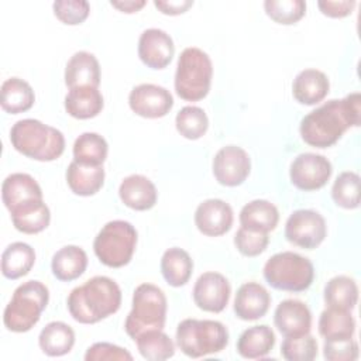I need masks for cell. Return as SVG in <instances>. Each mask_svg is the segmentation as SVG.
Returning a JSON list of instances; mask_svg holds the SVG:
<instances>
[{
	"instance_id": "1",
	"label": "cell",
	"mask_w": 361,
	"mask_h": 361,
	"mask_svg": "<svg viewBox=\"0 0 361 361\" xmlns=\"http://www.w3.org/2000/svg\"><path fill=\"white\" fill-rule=\"evenodd\" d=\"M361 123V94L350 93L343 99H331L306 114L300 121L302 140L310 147L334 145L350 127Z\"/></svg>"
},
{
	"instance_id": "2",
	"label": "cell",
	"mask_w": 361,
	"mask_h": 361,
	"mask_svg": "<svg viewBox=\"0 0 361 361\" xmlns=\"http://www.w3.org/2000/svg\"><path fill=\"white\" fill-rule=\"evenodd\" d=\"M71 316L82 324L97 323L121 306V289L109 276H93L73 288L66 299Z\"/></svg>"
},
{
	"instance_id": "3",
	"label": "cell",
	"mask_w": 361,
	"mask_h": 361,
	"mask_svg": "<svg viewBox=\"0 0 361 361\" xmlns=\"http://www.w3.org/2000/svg\"><path fill=\"white\" fill-rule=\"evenodd\" d=\"M10 142L20 154L41 162L55 161L65 151L63 134L35 118L18 120L10 130Z\"/></svg>"
},
{
	"instance_id": "4",
	"label": "cell",
	"mask_w": 361,
	"mask_h": 361,
	"mask_svg": "<svg viewBox=\"0 0 361 361\" xmlns=\"http://www.w3.org/2000/svg\"><path fill=\"white\" fill-rule=\"evenodd\" d=\"M49 300L48 288L39 281H27L18 285L4 309L3 323L7 330L25 333L39 320Z\"/></svg>"
},
{
	"instance_id": "5",
	"label": "cell",
	"mask_w": 361,
	"mask_h": 361,
	"mask_svg": "<svg viewBox=\"0 0 361 361\" xmlns=\"http://www.w3.org/2000/svg\"><path fill=\"white\" fill-rule=\"evenodd\" d=\"M213 65L210 56L196 47L185 48L179 58L175 72V92L186 102H199L210 90Z\"/></svg>"
},
{
	"instance_id": "6",
	"label": "cell",
	"mask_w": 361,
	"mask_h": 361,
	"mask_svg": "<svg viewBox=\"0 0 361 361\" xmlns=\"http://www.w3.org/2000/svg\"><path fill=\"white\" fill-rule=\"evenodd\" d=\"M168 302L164 290L152 283H141L133 293V307L124 322L126 333L135 340L148 330H162Z\"/></svg>"
},
{
	"instance_id": "7",
	"label": "cell",
	"mask_w": 361,
	"mask_h": 361,
	"mask_svg": "<svg viewBox=\"0 0 361 361\" xmlns=\"http://www.w3.org/2000/svg\"><path fill=\"white\" fill-rule=\"evenodd\" d=\"M176 344L190 358L220 353L228 344V331L217 320L185 319L176 327Z\"/></svg>"
},
{
	"instance_id": "8",
	"label": "cell",
	"mask_w": 361,
	"mask_h": 361,
	"mask_svg": "<svg viewBox=\"0 0 361 361\" xmlns=\"http://www.w3.org/2000/svg\"><path fill=\"white\" fill-rule=\"evenodd\" d=\"M262 274L267 283L274 289L303 292L314 279V267L306 257L293 251H282L265 262Z\"/></svg>"
},
{
	"instance_id": "9",
	"label": "cell",
	"mask_w": 361,
	"mask_h": 361,
	"mask_svg": "<svg viewBox=\"0 0 361 361\" xmlns=\"http://www.w3.org/2000/svg\"><path fill=\"white\" fill-rule=\"evenodd\" d=\"M137 245V230L126 220L106 223L93 241V251L99 261L110 268L127 265Z\"/></svg>"
},
{
	"instance_id": "10",
	"label": "cell",
	"mask_w": 361,
	"mask_h": 361,
	"mask_svg": "<svg viewBox=\"0 0 361 361\" xmlns=\"http://www.w3.org/2000/svg\"><path fill=\"white\" fill-rule=\"evenodd\" d=\"M327 234L324 217L312 209L295 210L285 223V237L293 245L313 250L319 247Z\"/></svg>"
},
{
	"instance_id": "11",
	"label": "cell",
	"mask_w": 361,
	"mask_h": 361,
	"mask_svg": "<svg viewBox=\"0 0 361 361\" xmlns=\"http://www.w3.org/2000/svg\"><path fill=\"white\" fill-rule=\"evenodd\" d=\"M333 172L331 162L320 154H299L290 164L289 176L293 186L300 190L310 192L323 188Z\"/></svg>"
},
{
	"instance_id": "12",
	"label": "cell",
	"mask_w": 361,
	"mask_h": 361,
	"mask_svg": "<svg viewBox=\"0 0 361 361\" xmlns=\"http://www.w3.org/2000/svg\"><path fill=\"white\" fill-rule=\"evenodd\" d=\"M251 171L248 154L237 145H226L220 148L213 158V175L223 186L241 185Z\"/></svg>"
},
{
	"instance_id": "13",
	"label": "cell",
	"mask_w": 361,
	"mask_h": 361,
	"mask_svg": "<svg viewBox=\"0 0 361 361\" xmlns=\"http://www.w3.org/2000/svg\"><path fill=\"white\" fill-rule=\"evenodd\" d=\"M128 104L137 116L144 118H161L173 107V97L169 90L162 86L141 83L131 89Z\"/></svg>"
},
{
	"instance_id": "14",
	"label": "cell",
	"mask_w": 361,
	"mask_h": 361,
	"mask_svg": "<svg viewBox=\"0 0 361 361\" xmlns=\"http://www.w3.org/2000/svg\"><path fill=\"white\" fill-rule=\"evenodd\" d=\"M231 286L227 278L219 272L202 274L193 286L195 305L210 313H220L226 309L230 300Z\"/></svg>"
},
{
	"instance_id": "15",
	"label": "cell",
	"mask_w": 361,
	"mask_h": 361,
	"mask_svg": "<svg viewBox=\"0 0 361 361\" xmlns=\"http://www.w3.org/2000/svg\"><path fill=\"white\" fill-rule=\"evenodd\" d=\"M175 54V45L168 32L159 28H147L138 39V56L151 69L166 68Z\"/></svg>"
},
{
	"instance_id": "16",
	"label": "cell",
	"mask_w": 361,
	"mask_h": 361,
	"mask_svg": "<svg viewBox=\"0 0 361 361\" xmlns=\"http://www.w3.org/2000/svg\"><path fill=\"white\" fill-rule=\"evenodd\" d=\"M233 209L221 199H207L202 202L195 212V224L197 230L207 237L226 234L233 226Z\"/></svg>"
},
{
	"instance_id": "17",
	"label": "cell",
	"mask_w": 361,
	"mask_h": 361,
	"mask_svg": "<svg viewBox=\"0 0 361 361\" xmlns=\"http://www.w3.org/2000/svg\"><path fill=\"white\" fill-rule=\"evenodd\" d=\"M274 323L285 337L305 336L312 327V313L306 303L298 299H285L274 312Z\"/></svg>"
},
{
	"instance_id": "18",
	"label": "cell",
	"mask_w": 361,
	"mask_h": 361,
	"mask_svg": "<svg viewBox=\"0 0 361 361\" xmlns=\"http://www.w3.org/2000/svg\"><path fill=\"white\" fill-rule=\"evenodd\" d=\"M1 200L7 210L13 212L24 204L42 200V190L31 175L16 172L3 180Z\"/></svg>"
},
{
	"instance_id": "19",
	"label": "cell",
	"mask_w": 361,
	"mask_h": 361,
	"mask_svg": "<svg viewBox=\"0 0 361 361\" xmlns=\"http://www.w3.org/2000/svg\"><path fill=\"white\" fill-rule=\"evenodd\" d=\"M271 305V295L258 282L243 283L234 298V313L245 322L258 320L265 316Z\"/></svg>"
},
{
	"instance_id": "20",
	"label": "cell",
	"mask_w": 361,
	"mask_h": 361,
	"mask_svg": "<svg viewBox=\"0 0 361 361\" xmlns=\"http://www.w3.org/2000/svg\"><path fill=\"white\" fill-rule=\"evenodd\" d=\"M118 196L127 207L142 212L155 206L158 192L149 178L140 173H133L121 180Z\"/></svg>"
},
{
	"instance_id": "21",
	"label": "cell",
	"mask_w": 361,
	"mask_h": 361,
	"mask_svg": "<svg viewBox=\"0 0 361 361\" xmlns=\"http://www.w3.org/2000/svg\"><path fill=\"white\" fill-rule=\"evenodd\" d=\"M65 85L73 87H99L100 65L97 58L87 51L75 52L65 68Z\"/></svg>"
},
{
	"instance_id": "22",
	"label": "cell",
	"mask_w": 361,
	"mask_h": 361,
	"mask_svg": "<svg viewBox=\"0 0 361 361\" xmlns=\"http://www.w3.org/2000/svg\"><path fill=\"white\" fill-rule=\"evenodd\" d=\"M330 90V82L319 69L300 71L292 83V94L300 104L313 106L322 102Z\"/></svg>"
},
{
	"instance_id": "23",
	"label": "cell",
	"mask_w": 361,
	"mask_h": 361,
	"mask_svg": "<svg viewBox=\"0 0 361 361\" xmlns=\"http://www.w3.org/2000/svg\"><path fill=\"white\" fill-rule=\"evenodd\" d=\"M66 183L75 195H96L104 185L103 165H85L72 161L66 169Z\"/></svg>"
},
{
	"instance_id": "24",
	"label": "cell",
	"mask_w": 361,
	"mask_h": 361,
	"mask_svg": "<svg viewBox=\"0 0 361 361\" xmlns=\"http://www.w3.org/2000/svg\"><path fill=\"white\" fill-rule=\"evenodd\" d=\"M65 110L69 116L87 120L96 117L104 106L103 96L97 87H73L65 96Z\"/></svg>"
},
{
	"instance_id": "25",
	"label": "cell",
	"mask_w": 361,
	"mask_h": 361,
	"mask_svg": "<svg viewBox=\"0 0 361 361\" xmlns=\"http://www.w3.org/2000/svg\"><path fill=\"white\" fill-rule=\"evenodd\" d=\"M87 267V255L78 245H65L59 248L51 261V269L56 279L71 282L78 279Z\"/></svg>"
},
{
	"instance_id": "26",
	"label": "cell",
	"mask_w": 361,
	"mask_h": 361,
	"mask_svg": "<svg viewBox=\"0 0 361 361\" xmlns=\"http://www.w3.org/2000/svg\"><path fill=\"white\" fill-rule=\"evenodd\" d=\"M275 345V334L267 324H258L244 330L237 340V353L243 358L255 360L265 357Z\"/></svg>"
},
{
	"instance_id": "27",
	"label": "cell",
	"mask_w": 361,
	"mask_h": 361,
	"mask_svg": "<svg viewBox=\"0 0 361 361\" xmlns=\"http://www.w3.org/2000/svg\"><path fill=\"white\" fill-rule=\"evenodd\" d=\"M279 221V212L276 206L264 199H255L247 203L240 212L241 227L269 233Z\"/></svg>"
},
{
	"instance_id": "28",
	"label": "cell",
	"mask_w": 361,
	"mask_h": 361,
	"mask_svg": "<svg viewBox=\"0 0 361 361\" xmlns=\"http://www.w3.org/2000/svg\"><path fill=\"white\" fill-rule=\"evenodd\" d=\"M35 102V94L28 82L20 78H8L1 83L0 104L10 114L30 110Z\"/></svg>"
},
{
	"instance_id": "29",
	"label": "cell",
	"mask_w": 361,
	"mask_h": 361,
	"mask_svg": "<svg viewBox=\"0 0 361 361\" xmlns=\"http://www.w3.org/2000/svg\"><path fill=\"white\" fill-rule=\"evenodd\" d=\"M193 272V261L190 255L179 248H168L161 258V274L168 285L179 288L188 283Z\"/></svg>"
},
{
	"instance_id": "30",
	"label": "cell",
	"mask_w": 361,
	"mask_h": 361,
	"mask_svg": "<svg viewBox=\"0 0 361 361\" xmlns=\"http://www.w3.org/2000/svg\"><path fill=\"white\" fill-rule=\"evenodd\" d=\"M39 348L49 357L68 354L75 344L73 329L63 322H51L39 333Z\"/></svg>"
},
{
	"instance_id": "31",
	"label": "cell",
	"mask_w": 361,
	"mask_h": 361,
	"mask_svg": "<svg viewBox=\"0 0 361 361\" xmlns=\"http://www.w3.org/2000/svg\"><path fill=\"white\" fill-rule=\"evenodd\" d=\"M34 262L35 251L30 244L11 243L1 254V274L7 279H18L31 271Z\"/></svg>"
},
{
	"instance_id": "32",
	"label": "cell",
	"mask_w": 361,
	"mask_h": 361,
	"mask_svg": "<svg viewBox=\"0 0 361 361\" xmlns=\"http://www.w3.org/2000/svg\"><path fill=\"white\" fill-rule=\"evenodd\" d=\"M16 230L24 234H37L45 230L51 221L49 207L44 200L32 202L10 212Z\"/></svg>"
},
{
	"instance_id": "33",
	"label": "cell",
	"mask_w": 361,
	"mask_h": 361,
	"mask_svg": "<svg viewBox=\"0 0 361 361\" xmlns=\"http://www.w3.org/2000/svg\"><path fill=\"white\" fill-rule=\"evenodd\" d=\"M324 302L327 307L353 310L358 302V286L347 275H337L329 279L324 286Z\"/></svg>"
},
{
	"instance_id": "34",
	"label": "cell",
	"mask_w": 361,
	"mask_h": 361,
	"mask_svg": "<svg viewBox=\"0 0 361 361\" xmlns=\"http://www.w3.org/2000/svg\"><path fill=\"white\" fill-rule=\"evenodd\" d=\"M319 333L324 338H347L355 333L351 310L326 307L319 317Z\"/></svg>"
},
{
	"instance_id": "35",
	"label": "cell",
	"mask_w": 361,
	"mask_h": 361,
	"mask_svg": "<svg viewBox=\"0 0 361 361\" xmlns=\"http://www.w3.org/2000/svg\"><path fill=\"white\" fill-rule=\"evenodd\" d=\"M134 341L141 357L149 361L168 360L175 354L173 341L162 330L144 331Z\"/></svg>"
},
{
	"instance_id": "36",
	"label": "cell",
	"mask_w": 361,
	"mask_h": 361,
	"mask_svg": "<svg viewBox=\"0 0 361 361\" xmlns=\"http://www.w3.org/2000/svg\"><path fill=\"white\" fill-rule=\"evenodd\" d=\"M107 152V141L97 133H83L73 142V161L85 165H103Z\"/></svg>"
},
{
	"instance_id": "37",
	"label": "cell",
	"mask_w": 361,
	"mask_h": 361,
	"mask_svg": "<svg viewBox=\"0 0 361 361\" xmlns=\"http://www.w3.org/2000/svg\"><path fill=\"white\" fill-rule=\"evenodd\" d=\"M175 126L182 137L188 140H199L209 128V118L203 109L197 106H185L178 111Z\"/></svg>"
},
{
	"instance_id": "38",
	"label": "cell",
	"mask_w": 361,
	"mask_h": 361,
	"mask_svg": "<svg viewBox=\"0 0 361 361\" xmlns=\"http://www.w3.org/2000/svg\"><path fill=\"white\" fill-rule=\"evenodd\" d=\"M334 203L343 209H357L360 206V176L353 171L341 172L331 188Z\"/></svg>"
},
{
	"instance_id": "39",
	"label": "cell",
	"mask_w": 361,
	"mask_h": 361,
	"mask_svg": "<svg viewBox=\"0 0 361 361\" xmlns=\"http://www.w3.org/2000/svg\"><path fill=\"white\" fill-rule=\"evenodd\" d=\"M264 8L275 23L290 25L305 16L306 3L303 0H267L264 1Z\"/></svg>"
},
{
	"instance_id": "40",
	"label": "cell",
	"mask_w": 361,
	"mask_h": 361,
	"mask_svg": "<svg viewBox=\"0 0 361 361\" xmlns=\"http://www.w3.org/2000/svg\"><path fill=\"white\" fill-rule=\"evenodd\" d=\"M281 354L288 361H312L317 357V341L309 333L299 337H285Z\"/></svg>"
},
{
	"instance_id": "41",
	"label": "cell",
	"mask_w": 361,
	"mask_h": 361,
	"mask_svg": "<svg viewBox=\"0 0 361 361\" xmlns=\"http://www.w3.org/2000/svg\"><path fill=\"white\" fill-rule=\"evenodd\" d=\"M269 243L268 233L240 227L234 235V245L244 257H257L262 254Z\"/></svg>"
},
{
	"instance_id": "42",
	"label": "cell",
	"mask_w": 361,
	"mask_h": 361,
	"mask_svg": "<svg viewBox=\"0 0 361 361\" xmlns=\"http://www.w3.org/2000/svg\"><path fill=\"white\" fill-rule=\"evenodd\" d=\"M52 8L55 17L66 25L82 24L90 13V4L86 0H58Z\"/></svg>"
},
{
	"instance_id": "43",
	"label": "cell",
	"mask_w": 361,
	"mask_h": 361,
	"mask_svg": "<svg viewBox=\"0 0 361 361\" xmlns=\"http://www.w3.org/2000/svg\"><path fill=\"white\" fill-rule=\"evenodd\" d=\"M323 355L329 361H354L358 358V343L353 337L324 338Z\"/></svg>"
},
{
	"instance_id": "44",
	"label": "cell",
	"mask_w": 361,
	"mask_h": 361,
	"mask_svg": "<svg viewBox=\"0 0 361 361\" xmlns=\"http://www.w3.org/2000/svg\"><path fill=\"white\" fill-rule=\"evenodd\" d=\"M86 361H131L133 355L123 347L111 343L100 341L92 344L85 354Z\"/></svg>"
},
{
	"instance_id": "45",
	"label": "cell",
	"mask_w": 361,
	"mask_h": 361,
	"mask_svg": "<svg viewBox=\"0 0 361 361\" xmlns=\"http://www.w3.org/2000/svg\"><path fill=\"white\" fill-rule=\"evenodd\" d=\"M354 0H340V1H330V0H320L317 1V7L320 11L331 18H343L353 13L355 7Z\"/></svg>"
},
{
	"instance_id": "46",
	"label": "cell",
	"mask_w": 361,
	"mask_h": 361,
	"mask_svg": "<svg viewBox=\"0 0 361 361\" xmlns=\"http://www.w3.org/2000/svg\"><path fill=\"white\" fill-rule=\"evenodd\" d=\"M154 6L166 16H178L193 6V0H155Z\"/></svg>"
},
{
	"instance_id": "47",
	"label": "cell",
	"mask_w": 361,
	"mask_h": 361,
	"mask_svg": "<svg viewBox=\"0 0 361 361\" xmlns=\"http://www.w3.org/2000/svg\"><path fill=\"white\" fill-rule=\"evenodd\" d=\"M110 4L113 7H116L117 10H120L121 13H127V14H131V13H137L138 10H141L147 3L144 0H121V1H110Z\"/></svg>"
}]
</instances>
